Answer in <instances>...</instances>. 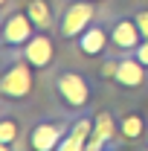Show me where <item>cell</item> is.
Masks as SVG:
<instances>
[{"label": "cell", "instance_id": "obj_7", "mask_svg": "<svg viewBox=\"0 0 148 151\" xmlns=\"http://www.w3.org/2000/svg\"><path fill=\"white\" fill-rule=\"evenodd\" d=\"M145 70L148 67H142L139 58L134 55V52H125L122 58H113L111 81L119 84V87H142L145 84Z\"/></svg>", "mask_w": 148, "mask_h": 151}, {"label": "cell", "instance_id": "obj_4", "mask_svg": "<svg viewBox=\"0 0 148 151\" xmlns=\"http://www.w3.org/2000/svg\"><path fill=\"white\" fill-rule=\"evenodd\" d=\"M38 32V26L32 23V18L26 15V9H18V12H9L3 18V32H0V41H3V55H12V52H20L29 38Z\"/></svg>", "mask_w": 148, "mask_h": 151}, {"label": "cell", "instance_id": "obj_15", "mask_svg": "<svg viewBox=\"0 0 148 151\" xmlns=\"http://www.w3.org/2000/svg\"><path fill=\"white\" fill-rule=\"evenodd\" d=\"M137 26H139V32H142V38H148V9H139L137 15Z\"/></svg>", "mask_w": 148, "mask_h": 151}, {"label": "cell", "instance_id": "obj_16", "mask_svg": "<svg viewBox=\"0 0 148 151\" xmlns=\"http://www.w3.org/2000/svg\"><path fill=\"white\" fill-rule=\"evenodd\" d=\"M134 55L139 58V64H142V67H148V38L137 47V50H134Z\"/></svg>", "mask_w": 148, "mask_h": 151}, {"label": "cell", "instance_id": "obj_11", "mask_svg": "<svg viewBox=\"0 0 148 151\" xmlns=\"http://www.w3.org/2000/svg\"><path fill=\"white\" fill-rule=\"evenodd\" d=\"M116 128H119V122L113 119L111 113H99L96 122H93V134L87 139V148L84 151H102L108 142L116 139Z\"/></svg>", "mask_w": 148, "mask_h": 151}, {"label": "cell", "instance_id": "obj_5", "mask_svg": "<svg viewBox=\"0 0 148 151\" xmlns=\"http://www.w3.org/2000/svg\"><path fill=\"white\" fill-rule=\"evenodd\" d=\"M70 125H73L70 116L67 119H38L29 128V137H26L29 151H55L61 145V139L67 137Z\"/></svg>", "mask_w": 148, "mask_h": 151}, {"label": "cell", "instance_id": "obj_10", "mask_svg": "<svg viewBox=\"0 0 148 151\" xmlns=\"http://www.w3.org/2000/svg\"><path fill=\"white\" fill-rule=\"evenodd\" d=\"M93 122L96 119L78 113L73 119V125H70V131H67V137L61 139V145L55 151H84L87 148V139H90V134H93Z\"/></svg>", "mask_w": 148, "mask_h": 151}, {"label": "cell", "instance_id": "obj_12", "mask_svg": "<svg viewBox=\"0 0 148 151\" xmlns=\"http://www.w3.org/2000/svg\"><path fill=\"white\" fill-rule=\"evenodd\" d=\"M119 134L128 139V142H137V139H145V131H148V122L139 111H131V113H122L119 119Z\"/></svg>", "mask_w": 148, "mask_h": 151}, {"label": "cell", "instance_id": "obj_13", "mask_svg": "<svg viewBox=\"0 0 148 151\" xmlns=\"http://www.w3.org/2000/svg\"><path fill=\"white\" fill-rule=\"evenodd\" d=\"M26 15L32 18L38 29H44V32H50L52 26H55V18H52V9H50V3L47 0H26Z\"/></svg>", "mask_w": 148, "mask_h": 151}, {"label": "cell", "instance_id": "obj_3", "mask_svg": "<svg viewBox=\"0 0 148 151\" xmlns=\"http://www.w3.org/2000/svg\"><path fill=\"white\" fill-rule=\"evenodd\" d=\"M55 93L61 99V105L67 108V111H87L90 108V84H87V78L81 73H75V70H64V73L55 76Z\"/></svg>", "mask_w": 148, "mask_h": 151}, {"label": "cell", "instance_id": "obj_18", "mask_svg": "<svg viewBox=\"0 0 148 151\" xmlns=\"http://www.w3.org/2000/svg\"><path fill=\"white\" fill-rule=\"evenodd\" d=\"M0 151H18L15 145H9V142H0Z\"/></svg>", "mask_w": 148, "mask_h": 151}, {"label": "cell", "instance_id": "obj_6", "mask_svg": "<svg viewBox=\"0 0 148 151\" xmlns=\"http://www.w3.org/2000/svg\"><path fill=\"white\" fill-rule=\"evenodd\" d=\"M111 47V29L102 23V20H93L90 26L75 38V50L87 58H99L105 55V50Z\"/></svg>", "mask_w": 148, "mask_h": 151}, {"label": "cell", "instance_id": "obj_8", "mask_svg": "<svg viewBox=\"0 0 148 151\" xmlns=\"http://www.w3.org/2000/svg\"><path fill=\"white\" fill-rule=\"evenodd\" d=\"M20 55L26 58V61H29L35 70H47V67L52 64V58H55V44H52L50 32L38 29L35 35L29 38V44L20 50Z\"/></svg>", "mask_w": 148, "mask_h": 151}, {"label": "cell", "instance_id": "obj_14", "mask_svg": "<svg viewBox=\"0 0 148 151\" xmlns=\"http://www.w3.org/2000/svg\"><path fill=\"white\" fill-rule=\"evenodd\" d=\"M20 137V125L18 119L12 116V113H6L3 119H0V142H9V145H15Z\"/></svg>", "mask_w": 148, "mask_h": 151}, {"label": "cell", "instance_id": "obj_1", "mask_svg": "<svg viewBox=\"0 0 148 151\" xmlns=\"http://www.w3.org/2000/svg\"><path fill=\"white\" fill-rule=\"evenodd\" d=\"M6 64H3V76H0V96L6 102H20L32 93L35 87V67L20 55H3Z\"/></svg>", "mask_w": 148, "mask_h": 151}, {"label": "cell", "instance_id": "obj_19", "mask_svg": "<svg viewBox=\"0 0 148 151\" xmlns=\"http://www.w3.org/2000/svg\"><path fill=\"white\" fill-rule=\"evenodd\" d=\"M142 142H145V148H148V131H145V139H142Z\"/></svg>", "mask_w": 148, "mask_h": 151}, {"label": "cell", "instance_id": "obj_9", "mask_svg": "<svg viewBox=\"0 0 148 151\" xmlns=\"http://www.w3.org/2000/svg\"><path fill=\"white\" fill-rule=\"evenodd\" d=\"M145 38L137 26V18H116L111 23V47H116L119 52H134Z\"/></svg>", "mask_w": 148, "mask_h": 151}, {"label": "cell", "instance_id": "obj_20", "mask_svg": "<svg viewBox=\"0 0 148 151\" xmlns=\"http://www.w3.org/2000/svg\"><path fill=\"white\" fill-rule=\"evenodd\" d=\"M96 3H99V0H96Z\"/></svg>", "mask_w": 148, "mask_h": 151}, {"label": "cell", "instance_id": "obj_2", "mask_svg": "<svg viewBox=\"0 0 148 151\" xmlns=\"http://www.w3.org/2000/svg\"><path fill=\"white\" fill-rule=\"evenodd\" d=\"M96 20V0H73L64 6V12L55 20V32L64 41H75L87 26Z\"/></svg>", "mask_w": 148, "mask_h": 151}, {"label": "cell", "instance_id": "obj_17", "mask_svg": "<svg viewBox=\"0 0 148 151\" xmlns=\"http://www.w3.org/2000/svg\"><path fill=\"white\" fill-rule=\"evenodd\" d=\"M102 151H119V142L113 139V142H108V145H105V148H102Z\"/></svg>", "mask_w": 148, "mask_h": 151}]
</instances>
